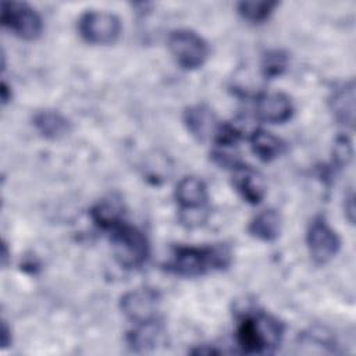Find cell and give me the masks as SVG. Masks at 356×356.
<instances>
[{
  "mask_svg": "<svg viewBox=\"0 0 356 356\" xmlns=\"http://www.w3.org/2000/svg\"><path fill=\"white\" fill-rule=\"evenodd\" d=\"M232 253L225 245L210 246H178L167 270L175 275L193 278L209 271L222 270L231 264Z\"/></svg>",
  "mask_w": 356,
  "mask_h": 356,
  "instance_id": "obj_1",
  "label": "cell"
},
{
  "mask_svg": "<svg viewBox=\"0 0 356 356\" xmlns=\"http://www.w3.org/2000/svg\"><path fill=\"white\" fill-rule=\"evenodd\" d=\"M284 334V325L275 317L259 312L246 316L238 325L236 342L242 352L254 355L274 350Z\"/></svg>",
  "mask_w": 356,
  "mask_h": 356,
  "instance_id": "obj_2",
  "label": "cell"
},
{
  "mask_svg": "<svg viewBox=\"0 0 356 356\" xmlns=\"http://www.w3.org/2000/svg\"><path fill=\"white\" fill-rule=\"evenodd\" d=\"M146 235L129 224L121 222L111 229V252L115 261L124 268H139L149 257Z\"/></svg>",
  "mask_w": 356,
  "mask_h": 356,
  "instance_id": "obj_3",
  "label": "cell"
},
{
  "mask_svg": "<svg viewBox=\"0 0 356 356\" xmlns=\"http://www.w3.org/2000/svg\"><path fill=\"white\" fill-rule=\"evenodd\" d=\"M167 47L177 65L188 71L202 67L209 57L207 42L197 32L188 28L171 31Z\"/></svg>",
  "mask_w": 356,
  "mask_h": 356,
  "instance_id": "obj_4",
  "label": "cell"
},
{
  "mask_svg": "<svg viewBox=\"0 0 356 356\" xmlns=\"http://www.w3.org/2000/svg\"><path fill=\"white\" fill-rule=\"evenodd\" d=\"M121 29L120 18L103 10H89L78 19V32L90 44H111L120 38Z\"/></svg>",
  "mask_w": 356,
  "mask_h": 356,
  "instance_id": "obj_5",
  "label": "cell"
},
{
  "mask_svg": "<svg viewBox=\"0 0 356 356\" xmlns=\"http://www.w3.org/2000/svg\"><path fill=\"white\" fill-rule=\"evenodd\" d=\"M1 24L15 36L24 40H35L42 35V17L26 3L3 1L1 3Z\"/></svg>",
  "mask_w": 356,
  "mask_h": 356,
  "instance_id": "obj_6",
  "label": "cell"
},
{
  "mask_svg": "<svg viewBox=\"0 0 356 356\" xmlns=\"http://www.w3.org/2000/svg\"><path fill=\"white\" fill-rule=\"evenodd\" d=\"M306 245L312 260L316 264H325L339 252L341 239L325 217L317 216L307 227Z\"/></svg>",
  "mask_w": 356,
  "mask_h": 356,
  "instance_id": "obj_7",
  "label": "cell"
},
{
  "mask_svg": "<svg viewBox=\"0 0 356 356\" xmlns=\"http://www.w3.org/2000/svg\"><path fill=\"white\" fill-rule=\"evenodd\" d=\"M120 307L124 316L135 324L156 321L160 307V295L152 288L131 289L121 296Z\"/></svg>",
  "mask_w": 356,
  "mask_h": 356,
  "instance_id": "obj_8",
  "label": "cell"
},
{
  "mask_svg": "<svg viewBox=\"0 0 356 356\" xmlns=\"http://www.w3.org/2000/svg\"><path fill=\"white\" fill-rule=\"evenodd\" d=\"M174 196L182 211V221L191 222L193 214L204 211V206L209 200V191L200 178L191 175L178 181Z\"/></svg>",
  "mask_w": 356,
  "mask_h": 356,
  "instance_id": "obj_9",
  "label": "cell"
},
{
  "mask_svg": "<svg viewBox=\"0 0 356 356\" xmlns=\"http://www.w3.org/2000/svg\"><path fill=\"white\" fill-rule=\"evenodd\" d=\"M184 124L189 134L200 142L214 140L221 121L206 104H193L184 111Z\"/></svg>",
  "mask_w": 356,
  "mask_h": 356,
  "instance_id": "obj_10",
  "label": "cell"
},
{
  "mask_svg": "<svg viewBox=\"0 0 356 356\" xmlns=\"http://www.w3.org/2000/svg\"><path fill=\"white\" fill-rule=\"evenodd\" d=\"M256 115L268 124H284L293 115L292 100L281 92L260 93L256 100Z\"/></svg>",
  "mask_w": 356,
  "mask_h": 356,
  "instance_id": "obj_11",
  "label": "cell"
},
{
  "mask_svg": "<svg viewBox=\"0 0 356 356\" xmlns=\"http://www.w3.org/2000/svg\"><path fill=\"white\" fill-rule=\"evenodd\" d=\"M232 171V185L236 192L245 202L250 204H259L267 192L264 178L256 170L243 165L242 163Z\"/></svg>",
  "mask_w": 356,
  "mask_h": 356,
  "instance_id": "obj_12",
  "label": "cell"
},
{
  "mask_svg": "<svg viewBox=\"0 0 356 356\" xmlns=\"http://www.w3.org/2000/svg\"><path fill=\"white\" fill-rule=\"evenodd\" d=\"M330 108L334 118L348 127H353L355 121V85L353 82L343 83L337 88L330 97Z\"/></svg>",
  "mask_w": 356,
  "mask_h": 356,
  "instance_id": "obj_13",
  "label": "cell"
},
{
  "mask_svg": "<svg viewBox=\"0 0 356 356\" xmlns=\"http://www.w3.org/2000/svg\"><path fill=\"white\" fill-rule=\"evenodd\" d=\"M282 229V218L281 214L274 209H267L256 214L249 225L248 232L263 242H273L275 241Z\"/></svg>",
  "mask_w": 356,
  "mask_h": 356,
  "instance_id": "obj_14",
  "label": "cell"
},
{
  "mask_svg": "<svg viewBox=\"0 0 356 356\" xmlns=\"http://www.w3.org/2000/svg\"><path fill=\"white\" fill-rule=\"evenodd\" d=\"M33 127L46 139H60L65 136L71 129V122L56 110H40L35 113Z\"/></svg>",
  "mask_w": 356,
  "mask_h": 356,
  "instance_id": "obj_15",
  "label": "cell"
},
{
  "mask_svg": "<svg viewBox=\"0 0 356 356\" xmlns=\"http://www.w3.org/2000/svg\"><path fill=\"white\" fill-rule=\"evenodd\" d=\"M249 142L252 152L261 161H271L281 156L285 150V143L278 136L261 128H254L250 132Z\"/></svg>",
  "mask_w": 356,
  "mask_h": 356,
  "instance_id": "obj_16",
  "label": "cell"
},
{
  "mask_svg": "<svg viewBox=\"0 0 356 356\" xmlns=\"http://www.w3.org/2000/svg\"><path fill=\"white\" fill-rule=\"evenodd\" d=\"M122 210L121 200L111 196L96 203L90 210V217L97 227L111 231L122 222Z\"/></svg>",
  "mask_w": 356,
  "mask_h": 356,
  "instance_id": "obj_17",
  "label": "cell"
},
{
  "mask_svg": "<svg viewBox=\"0 0 356 356\" xmlns=\"http://www.w3.org/2000/svg\"><path fill=\"white\" fill-rule=\"evenodd\" d=\"M161 335L163 328L156 321L136 324V328L128 335V343L132 349L147 350L160 342Z\"/></svg>",
  "mask_w": 356,
  "mask_h": 356,
  "instance_id": "obj_18",
  "label": "cell"
},
{
  "mask_svg": "<svg viewBox=\"0 0 356 356\" xmlns=\"http://www.w3.org/2000/svg\"><path fill=\"white\" fill-rule=\"evenodd\" d=\"M277 6V1H239L236 11L245 21L261 24L270 18Z\"/></svg>",
  "mask_w": 356,
  "mask_h": 356,
  "instance_id": "obj_19",
  "label": "cell"
},
{
  "mask_svg": "<svg viewBox=\"0 0 356 356\" xmlns=\"http://www.w3.org/2000/svg\"><path fill=\"white\" fill-rule=\"evenodd\" d=\"M288 61H289V57L285 51L278 49L268 50L261 58L260 75L264 79H274L285 72L288 67Z\"/></svg>",
  "mask_w": 356,
  "mask_h": 356,
  "instance_id": "obj_20",
  "label": "cell"
},
{
  "mask_svg": "<svg viewBox=\"0 0 356 356\" xmlns=\"http://www.w3.org/2000/svg\"><path fill=\"white\" fill-rule=\"evenodd\" d=\"M353 154L352 142L348 136H339L334 145V161L338 167L346 165Z\"/></svg>",
  "mask_w": 356,
  "mask_h": 356,
  "instance_id": "obj_21",
  "label": "cell"
},
{
  "mask_svg": "<svg viewBox=\"0 0 356 356\" xmlns=\"http://www.w3.org/2000/svg\"><path fill=\"white\" fill-rule=\"evenodd\" d=\"M8 337H11L10 335V330L7 328L6 321H3V324H1V348H7L10 345L11 338L8 339Z\"/></svg>",
  "mask_w": 356,
  "mask_h": 356,
  "instance_id": "obj_22",
  "label": "cell"
},
{
  "mask_svg": "<svg viewBox=\"0 0 356 356\" xmlns=\"http://www.w3.org/2000/svg\"><path fill=\"white\" fill-rule=\"evenodd\" d=\"M0 92H1V100H3V103L6 104L8 100H11V95H8V86H7V83L6 82H3L1 83V89H0Z\"/></svg>",
  "mask_w": 356,
  "mask_h": 356,
  "instance_id": "obj_23",
  "label": "cell"
}]
</instances>
